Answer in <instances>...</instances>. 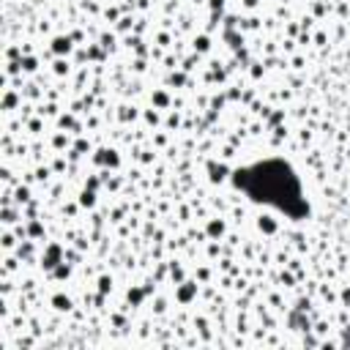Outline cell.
<instances>
[{
  "mask_svg": "<svg viewBox=\"0 0 350 350\" xmlns=\"http://www.w3.org/2000/svg\"><path fill=\"white\" fill-rule=\"evenodd\" d=\"M235 183L241 189H246L252 194V200L276 205L279 211H284L295 219L306 213L298 178L293 175V170L284 161H265V164H254L249 170H241L235 175Z\"/></svg>",
  "mask_w": 350,
  "mask_h": 350,
  "instance_id": "cell-1",
  "label": "cell"
}]
</instances>
